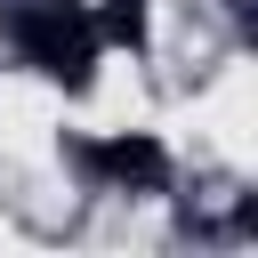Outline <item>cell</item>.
I'll list each match as a JSON object with an SVG mask.
<instances>
[{"label": "cell", "instance_id": "2", "mask_svg": "<svg viewBox=\"0 0 258 258\" xmlns=\"http://www.w3.org/2000/svg\"><path fill=\"white\" fill-rule=\"evenodd\" d=\"M73 161H81L97 185H121V194H153V185H169V153H161V137H145V129L81 137V145H73Z\"/></svg>", "mask_w": 258, "mask_h": 258}, {"label": "cell", "instance_id": "3", "mask_svg": "<svg viewBox=\"0 0 258 258\" xmlns=\"http://www.w3.org/2000/svg\"><path fill=\"white\" fill-rule=\"evenodd\" d=\"M89 16H97V40L105 48H145V32H153V8L145 0H97Z\"/></svg>", "mask_w": 258, "mask_h": 258}, {"label": "cell", "instance_id": "1", "mask_svg": "<svg viewBox=\"0 0 258 258\" xmlns=\"http://www.w3.org/2000/svg\"><path fill=\"white\" fill-rule=\"evenodd\" d=\"M8 40L24 48V64H40L56 89H89L97 73V16L81 0H8Z\"/></svg>", "mask_w": 258, "mask_h": 258}]
</instances>
